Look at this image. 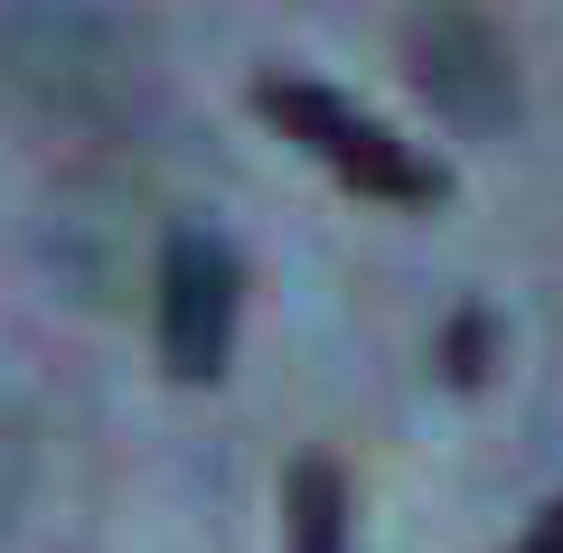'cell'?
<instances>
[{
    "instance_id": "6da1fadb",
    "label": "cell",
    "mask_w": 563,
    "mask_h": 553,
    "mask_svg": "<svg viewBox=\"0 0 563 553\" xmlns=\"http://www.w3.org/2000/svg\"><path fill=\"white\" fill-rule=\"evenodd\" d=\"M254 113L273 122L282 141H301L329 178H347L357 198H376V207H442L451 198L442 159H422L413 141H395L376 113H357L347 95H329L320 76H254Z\"/></svg>"
},
{
    "instance_id": "7a4b0ae2",
    "label": "cell",
    "mask_w": 563,
    "mask_h": 553,
    "mask_svg": "<svg viewBox=\"0 0 563 553\" xmlns=\"http://www.w3.org/2000/svg\"><path fill=\"white\" fill-rule=\"evenodd\" d=\"M235 310H244V263L217 225H169L161 244V356L179 385H217L235 356Z\"/></svg>"
},
{
    "instance_id": "3957f363",
    "label": "cell",
    "mask_w": 563,
    "mask_h": 553,
    "mask_svg": "<svg viewBox=\"0 0 563 553\" xmlns=\"http://www.w3.org/2000/svg\"><path fill=\"white\" fill-rule=\"evenodd\" d=\"M404 57H413V85L432 95V113L451 122H498L507 103H517V76H507V38L470 10V0H432V10H413V29H404Z\"/></svg>"
},
{
    "instance_id": "277c9868",
    "label": "cell",
    "mask_w": 563,
    "mask_h": 553,
    "mask_svg": "<svg viewBox=\"0 0 563 553\" xmlns=\"http://www.w3.org/2000/svg\"><path fill=\"white\" fill-rule=\"evenodd\" d=\"M282 526H291V553H357V507H347L339 460H291L282 478Z\"/></svg>"
},
{
    "instance_id": "5b68a950",
    "label": "cell",
    "mask_w": 563,
    "mask_h": 553,
    "mask_svg": "<svg viewBox=\"0 0 563 553\" xmlns=\"http://www.w3.org/2000/svg\"><path fill=\"white\" fill-rule=\"evenodd\" d=\"M442 376H451V385H479V376H488V310H461V319L442 329Z\"/></svg>"
},
{
    "instance_id": "8992f818",
    "label": "cell",
    "mask_w": 563,
    "mask_h": 553,
    "mask_svg": "<svg viewBox=\"0 0 563 553\" xmlns=\"http://www.w3.org/2000/svg\"><path fill=\"white\" fill-rule=\"evenodd\" d=\"M507 553H563V497H554V507H544V516H536V526H526Z\"/></svg>"
}]
</instances>
